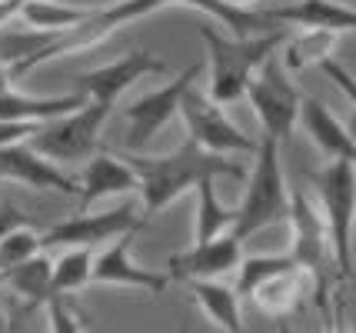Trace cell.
I'll use <instances>...</instances> for the list:
<instances>
[{
  "label": "cell",
  "mask_w": 356,
  "mask_h": 333,
  "mask_svg": "<svg viewBox=\"0 0 356 333\" xmlns=\"http://www.w3.org/2000/svg\"><path fill=\"white\" fill-rule=\"evenodd\" d=\"M127 167L137 174L140 184V213L143 220H150L154 213L167 210V206L180 197V193L193 190L200 180H220V177H243L247 170L233 157H220V154H207L193 140H184L173 154L163 157H143V154H127Z\"/></svg>",
  "instance_id": "cell-1"
},
{
  "label": "cell",
  "mask_w": 356,
  "mask_h": 333,
  "mask_svg": "<svg viewBox=\"0 0 356 333\" xmlns=\"http://www.w3.org/2000/svg\"><path fill=\"white\" fill-rule=\"evenodd\" d=\"M200 37L207 44V57H210L207 97L217 107H227V104H236L243 97L253 70L264 64L270 54H277L280 44L286 40V31L253 33V37H223L217 31V24H200Z\"/></svg>",
  "instance_id": "cell-2"
},
{
  "label": "cell",
  "mask_w": 356,
  "mask_h": 333,
  "mask_svg": "<svg viewBox=\"0 0 356 333\" xmlns=\"http://www.w3.org/2000/svg\"><path fill=\"white\" fill-rule=\"evenodd\" d=\"M290 217V190H286V174H283V157H280V143L270 137H260L253 150V167L247 174V190L236 206V220H233L230 237L250 240L260 234L264 227L286 223Z\"/></svg>",
  "instance_id": "cell-3"
},
{
  "label": "cell",
  "mask_w": 356,
  "mask_h": 333,
  "mask_svg": "<svg viewBox=\"0 0 356 333\" xmlns=\"http://www.w3.org/2000/svg\"><path fill=\"white\" fill-rule=\"evenodd\" d=\"M290 260L296 270L307 273V280L313 284V300L316 307H323L326 314H333L330 307V286L333 280H340L337 263H333V250H330V237H326V223L316 213L313 200L303 190H290Z\"/></svg>",
  "instance_id": "cell-4"
},
{
  "label": "cell",
  "mask_w": 356,
  "mask_h": 333,
  "mask_svg": "<svg viewBox=\"0 0 356 333\" xmlns=\"http://www.w3.org/2000/svg\"><path fill=\"white\" fill-rule=\"evenodd\" d=\"M356 160H326L316 174V197L323 204V223L333 263L343 284L353 280V220H356Z\"/></svg>",
  "instance_id": "cell-5"
},
{
  "label": "cell",
  "mask_w": 356,
  "mask_h": 333,
  "mask_svg": "<svg viewBox=\"0 0 356 333\" xmlns=\"http://www.w3.org/2000/svg\"><path fill=\"white\" fill-rule=\"evenodd\" d=\"M243 97H250V107L260 120L264 137L283 143L296 130V117H300V87H296L290 74L283 70L277 54H270L264 64L253 70Z\"/></svg>",
  "instance_id": "cell-6"
},
{
  "label": "cell",
  "mask_w": 356,
  "mask_h": 333,
  "mask_svg": "<svg viewBox=\"0 0 356 333\" xmlns=\"http://www.w3.org/2000/svg\"><path fill=\"white\" fill-rule=\"evenodd\" d=\"M113 113V107H104V104H83L77 113L70 117H60L54 124H44V127L33 133L27 147L37 150L40 157L54 160V163H80V160H90L97 150H100V130L107 124V117Z\"/></svg>",
  "instance_id": "cell-7"
},
{
  "label": "cell",
  "mask_w": 356,
  "mask_h": 333,
  "mask_svg": "<svg viewBox=\"0 0 356 333\" xmlns=\"http://www.w3.org/2000/svg\"><path fill=\"white\" fill-rule=\"evenodd\" d=\"M143 213L137 210V204H120L110 206L104 213H74L67 220L47 227L40 234V247L44 250H74V247H100V243H110V240L124 237V234H137L143 227Z\"/></svg>",
  "instance_id": "cell-8"
},
{
  "label": "cell",
  "mask_w": 356,
  "mask_h": 333,
  "mask_svg": "<svg viewBox=\"0 0 356 333\" xmlns=\"http://www.w3.org/2000/svg\"><path fill=\"white\" fill-rule=\"evenodd\" d=\"M197 77H200V64H190L184 74L167 80L163 87H156L150 94H143L140 100L127 104L124 117H127V150L130 154H140L143 147H150V140L180 113V100L193 87Z\"/></svg>",
  "instance_id": "cell-9"
},
{
  "label": "cell",
  "mask_w": 356,
  "mask_h": 333,
  "mask_svg": "<svg viewBox=\"0 0 356 333\" xmlns=\"http://www.w3.org/2000/svg\"><path fill=\"white\" fill-rule=\"evenodd\" d=\"M180 111H184V124H186V140H193L200 150L207 154H220V157H230V154H253L257 143L250 140L240 127H233L227 120L223 107H217L203 90H186L180 100Z\"/></svg>",
  "instance_id": "cell-10"
},
{
  "label": "cell",
  "mask_w": 356,
  "mask_h": 333,
  "mask_svg": "<svg viewBox=\"0 0 356 333\" xmlns=\"http://www.w3.org/2000/svg\"><path fill=\"white\" fill-rule=\"evenodd\" d=\"M163 67L167 64H163L160 54H154V50H147V47H137L104 67H93L87 74H77V77H74V90L83 94L90 104L117 107V100H120L124 90H130V87H134L140 77H147V74H160Z\"/></svg>",
  "instance_id": "cell-11"
},
{
  "label": "cell",
  "mask_w": 356,
  "mask_h": 333,
  "mask_svg": "<svg viewBox=\"0 0 356 333\" xmlns=\"http://www.w3.org/2000/svg\"><path fill=\"white\" fill-rule=\"evenodd\" d=\"M134 237H137V234H124V237L110 240L107 247H104V254H93L90 284L130 286V290H140V293L160 297V293L170 286V277L140 267L137 257H134Z\"/></svg>",
  "instance_id": "cell-12"
},
{
  "label": "cell",
  "mask_w": 356,
  "mask_h": 333,
  "mask_svg": "<svg viewBox=\"0 0 356 333\" xmlns=\"http://www.w3.org/2000/svg\"><path fill=\"white\" fill-rule=\"evenodd\" d=\"M74 187H77V213L90 210L93 200H104V197H120V193H137V174L127 167L124 157H113V154H93L90 160H83V170L74 177Z\"/></svg>",
  "instance_id": "cell-13"
},
{
  "label": "cell",
  "mask_w": 356,
  "mask_h": 333,
  "mask_svg": "<svg viewBox=\"0 0 356 333\" xmlns=\"http://www.w3.org/2000/svg\"><path fill=\"white\" fill-rule=\"evenodd\" d=\"M243 257V243L233 240L230 234L210 240V243H193L184 254H173L167 263V277L170 280H217L223 273L236 270Z\"/></svg>",
  "instance_id": "cell-14"
},
{
  "label": "cell",
  "mask_w": 356,
  "mask_h": 333,
  "mask_svg": "<svg viewBox=\"0 0 356 333\" xmlns=\"http://www.w3.org/2000/svg\"><path fill=\"white\" fill-rule=\"evenodd\" d=\"M0 180H14L33 190H50V193H67L74 197V177L63 174L54 160L40 157L37 150H31L27 143H14L0 150Z\"/></svg>",
  "instance_id": "cell-15"
},
{
  "label": "cell",
  "mask_w": 356,
  "mask_h": 333,
  "mask_svg": "<svg viewBox=\"0 0 356 333\" xmlns=\"http://www.w3.org/2000/svg\"><path fill=\"white\" fill-rule=\"evenodd\" d=\"M266 17L277 27L296 24L303 31L350 33L356 27L353 3H343V0H293V3H283V7H270Z\"/></svg>",
  "instance_id": "cell-16"
},
{
  "label": "cell",
  "mask_w": 356,
  "mask_h": 333,
  "mask_svg": "<svg viewBox=\"0 0 356 333\" xmlns=\"http://www.w3.org/2000/svg\"><path fill=\"white\" fill-rule=\"evenodd\" d=\"M296 124L307 130V137L313 140V147H316L326 160H356L353 133L343 127V120L326 107L323 100L303 97V100H300V117H296Z\"/></svg>",
  "instance_id": "cell-17"
},
{
  "label": "cell",
  "mask_w": 356,
  "mask_h": 333,
  "mask_svg": "<svg viewBox=\"0 0 356 333\" xmlns=\"http://www.w3.org/2000/svg\"><path fill=\"white\" fill-rule=\"evenodd\" d=\"M87 104L83 94H24V90H7L0 94V120H17V124H54L60 117L77 113Z\"/></svg>",
  "instance_id": "cell-18"
},
{
  "label": "cell",
  "mask_w": 356,
  "mask_h": 333,
  "mask_svg": "<svg viewBox=\"0 0 356 333\" xmlns=\"http://www.w3.org/2000/svg\"><path fill=\"white\" fill-rule=\"evenodd\" d=\"M186 286L210 323H217L223 333H247L243 307H240L243 300L233 293V286L220 284V280H190Z\"/></svg>",
  "instance_id": "cell-19"
},
{
  "label": "cell",
  "mask_w": 356,
  "mask_h": 333,
  "mask_svg": "<svg viewBox=\"0 0 356 333\" xmlns=\"http://www.w3.org/2000/svg\"><path fill=\"white\" fill-rule=\"evenodd\" d=\"M307 290H310L307 273L293 267V270H283L273 280H266L264 286H257V290L250 293V300L257 303L264 314H270V317L286 320V314L300 310V303L307 300Z\"/></svg>",
  "instance_id": "cell-20"
},
{
  "label": "cell",
  "mask_w": 356,
  "mask_h": 333,
  "mask_svg": "<svg viewBox=\"0 0 356 333\" xmlns=\"http://www.w3.org/2000/svg\"><path fill=\"white\" fill-rule=\"evenodd\" d=\"M197 213H193V243H210L233 230L236 206H227L217 193V180H200L197 187Z\"/></svg>",
  "instance_id": "cell-21"
},
{
  "label": "cell",
  "mask_w": 356,
  "mask_h": 333,
  "mask_svg": "<svg viewBox=\"0 0 356 333\" xmlns=\"http://www.w3.org/2000/svg\"><path fill=\"white\" fill-rule=\"evenodd\" d=\"M93 10L97 7H67V3H54V0H24L17 17L37 33H63L83 24Z\"/></svg>",
  "instance_id": "cell-22"
},
{
  "label": "cell",
  "mask_w": 356,
  "mask_h": 333,
  "mask_svg": "<svg viewBox=\"0 0 356 333\" xmlns=\"http://www.w3.org/2000/svg\"><path fill=\"white\" fill-rule=\"evenodd\" d=\"M3 284L14 290V297L24 307H44L50 297H54V286H50V260L44 254L31 257L27 263H20V267L7 270L3 273Z\"/></svg>",
  "instance_id": "cell-23"
},
{
  "label": "cell",
  "mask_w": 356,
  "mask_h": 333,
  "mask_svg": "<svg viewBox=\"0 0 356 333\" xmlns=\"http://www.w3.org/2000/svg\"><path fill=\"white\" fill-rule=\"evenodd\" d=\"M333 44H337V33H330V31H303L300 37H286L280 44L283 47L280 64H283L286 74H300V70L326 60L333 54Z\"/></svg>",
  "instance_id": "cell-24"
},
{
  "label": "cell",
  "mask_w": 356,
  "mask_h": 333,
  "mask_svg": "<svg viewBox=\"0 0 356 333\" xmlns=\"http://www.w3.org/2000/svg\"><path fill=\"white\" fill-rule=\"evenodd\" d=\"M90 270H93V250L87 247H74L50 263V286L57 297H77L80 290L90 286Z\"/></svg>",
  "instance_id": "cell-25"
},
{
  "label": "cell",
  "mask_w": 356,
  "mask_h": 333,
  "mask_svg": "<svg viewBox=\"0 0 356 333\" xmlns=\"http://www.w3.org/2000/svg\"><path fill=\"white\" fill-rule=\"evenodd\" d=\"M283 270H293L290 254H250V257H240L233 293H236L240 300H250V293H253L257 286H264L266 280L280 277Z\"/></svg>",
  "instance_id": "cell-26"
},
{
  "label": "cell",
  "mask_w": 356,
  "mask_h": 333,
  "mask_svg": "<svg viewBox=\"0 0 356 333\" xmlns=\"http://www.w3.org/2000/svg\"><path fill=\"white\" fill-rule=\"evenodd\" d=\"M37 254H44L40 234H37L33 227H20V230H14L10 237L0 240V273H7V270L27 263V260Z\"/></svg>",
  "instance_id": "cell-27"
},
{
  "label": "cell",
  "mask_w": 356,
  "mask_h": 333,
  "mask_svg": "<svg viewBox=\"0 0 356 333\" xmlns=\"http://www.w3.org/2000/svg\"><path fill=\"white\" fill-rule=\"evenodd\" d=\"M47 310V333H87V317L77 310L74 297H50Z\"/></svg>",
  "instance_id": "cell-28"
},
{
  "label": "cell",
  "mask_w": 356,
  "mask_h": 333,
  "mask_svg": "<svg viewBox=\"0 0 356 333\" xmlns=\"http://www.w3.org/2000/svg\"><path fill=\"white\" fill-rule=\"evenodd\" d=\"M20 227H33V220L14 204V200H7V197H0V240L10 237L14 230Z\"/></svg>",
  "instance_id": "cell-29"
},
{
  "label": "cell",
  "mask_w": 356,
  "mask_h": 333,
  "mask_svg": "<svg viewBox=\"0 0 356 333\" xmlns=\"http://www.w3.org/2000/svg\"><path fill=\"white\" fill-rule=\"evenodd\" d=\"M40 130V124H17V120H0V150L14 147V143H27Z\"/></svg>",
  "instance_id": "cell-30"
},
{
  "label": "cell",
  "mask_w": 356,
  "mask_h": 333,
  "mask_svg": "<svg viewBox=\"0 0 356 333\" xmlns=\"http://www.w3.org/2000/svg\"><path fill=\"white\" fill-rule=\"evenodd\" d=\"M320 70H323L326 77L333 80V83H337V87H340L343 94H346V100H353V77H350V74H343V67L337 64V60H333V57H326V60H320Z\"/></svg>",
  "instance_id": "cell-31"
},
{
  "label": "cell",
  "mask_w": 356,
  "mask_h": 333,
  "mask_svg": "<svg viewBox=\"0 0 356 333\" xmlns=\"http://www.w3.org/2000/svg\"><path fill=\"white\" fill-rule=\"evenodd\" d=\"M31 314H33V307H24V303H20L14 314H7V330H3V333H27Z\"/></svg>",
  "instance_id": "cell-32"
},
{
  "label": "cell",
  "mask_w": 356,
  "mask_h": 333,
  "mask_svg": "<svg viewBox=\"0 0 356 333\" xmlns=\"http://www.w3.org/2000/svg\"><path fill=\"white\" fill-rule=\"evenodd\" d=\"M326 333H350L340 327V320H337V310L333 314H326Z\"/></svg>",
  "instance_id": "cell-33"
},
{
  "label": "cell",
  "mask_w": 356,
  "mask_h": 333,
  "mask_svg": "<svg viewBox=\"0 0 356 333\" xmlns=\"http://www.w3.org/2000/svg\"><path fill=\"white\" fill-rule=\"evenodd\" d=\"M10 90V74H7V64L0 60V94H7Z\"/></svg>",
  "instance_id": "cell-34"
},
{
  "label": "cell",
  "mask_w": 356,
  "mask_h": 333,
  "mask_svg": "<svg viewBox=\"0 0 356 333\" xmlns=\"http://www.w3.org/2000/svg\"><path fill=\"white\" fill-rule=\"evenodd\" d=\"M220 3H227V7H236V10H250L257 0H220Z\"/></svg>",
  "instance_id": "cell-35"
},
{
  "label": "cell",
  "mask_w": 356,
  "mask_h": 333,
  "mask_svg": "<svg viewBox=\"0 0 356 333\" xmlns=\"http://www.w3.org/2000/svg\"><path fill=\"white\" fill-rule=\"evenodd\" d=\"M0 3H3V7H14V10H20V3H24V0H0Z\"/></svg>",
  "instance_id": "cell-36"
},
{
  "label": "cell",
  "mask_w": 356,
  "mask_h": 333,
  "mask_svg": "<svg viewBox=\"0 0 356 333\" xmlns=\"http://www.w3.org/2000/svg\"><path fill=\"white\" fill-rule=\"evenodd\" d=\"M277 330L280 333H296V330H290V327H286V320H277Z\"/></svg>",
  "instance_id": "cell-37"
},
{
  "label": "cell",
  "mask_w": 356,
  "mask_h": 333,
  "mask_svg": "<svg viewBox=\"0 0 356 333\" xmlns=\"http://www.w3.org/2000/svg\"><path fill=\"white\" fill-rule=\"evenodd\" d=\"M7 330V314H3V310H0V333Z\"/></svg>",
  "instance_id": "cell-38"
},
{
  "label": "cell",
  "mask_w": 356,
  "mask_h": 333,
  "mask_svg": "<svg viewBox=\"0 0 356 333\" xmlns=\"http://www.w3.org/2000/svg\"><path fill=\"white\" fill-rule=\"evenodd\" d=\"M0 286H3V273H0Z\"/></svg>",
  "instance_id": "cell-39"
}]
</instances>
